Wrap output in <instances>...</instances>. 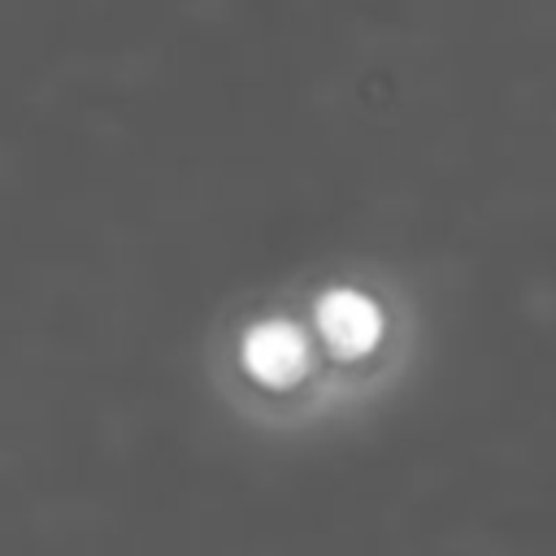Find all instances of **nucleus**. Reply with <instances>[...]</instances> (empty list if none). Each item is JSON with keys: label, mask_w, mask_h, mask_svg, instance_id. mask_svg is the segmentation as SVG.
<instances>
[{"label": "nucleus", "mask_w": 556, "mask_h": 556, "mask_svg": "<svg viewBox=\"0 0 556 556\" xmlns=\"http://www.w3.org/2000/svg\"><path fill=\"white\" fill-rule=\"evenodd\" d=\"M317 330H321V339L330 343L334 356L352 361V356H365L378 343L382 313L369 295H361L352 287H334L317 300Z\"/></svg>", "instance_id": "obj_1"}, {"label": "nucleus", "mask_w": 556, "mask_h": 556, "mask_svg": "<svg viewBox=\"0 0 556 556\" xmlns=\"http://www.w3.org/2000/svg\"><path fill=\"white\" fill-rule=\"evenodd\" d=\"M243 365L265 387H291L308 369V343H304L300 326H291L282 317H269V321H256L248 330V339H243Z\"/></svg>", "instance_id": "obj_2"}]
</instances>
